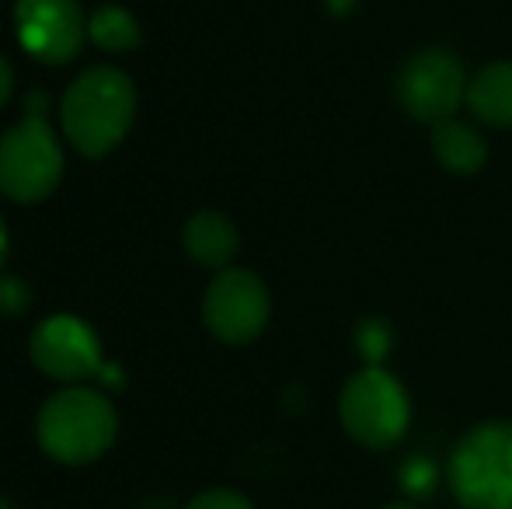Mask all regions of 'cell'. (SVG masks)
Segmentation results:
<instances>
[{
    "label": "cell",
    "instance_id": "6da1fadb",
    "mask_svg": "<svg viewBox=\"0 0 512 509\" xmlns=\"http://www.w3.org/2000/svg\"><path fill=\"white\" fill-rule=\"evenodd\" d=\"M63 129L84 157H102L129 133L136 116V91L122 70H84L60 105Z\"/></svg>",
    "mask_w": 512,
    "mask_h": 509
},
{
    "label": "cell",
    "instance_id": "7a4b0ae2",
    "mask_svg": "<svg viewBox=\"0 0 512 509\" xmlns=\"http://www.w3.org/2000/svg\"><path fill=\"white\" fill-rule=\"evenodd\" d=\"M446 482L460 509H512V419H488L457 440Z\"/></svg>",
    "mask_w": 512,
    "mask_h": 509
},
{
    "label": "cell",
    "instance_id": "3957f363",
    "mask_svg": "<svg viewBox=\"0 0 512 509\" xmlns=\"http://www.w3.org/2000/svg\"><path fill=\"white\" fill-rule=\"evenodd\" d=\"M115 408L91 387H67L42 405L35 433L49 457L63 464H88L102 457L115 440Z\"/></svg>",
    "mask_w": 512,
    "mask_h": 509
},
{
    "label": "cell",
    "instance_id": "277c9868",
    "mask_svg": "<svg viewBox=\"0 0 512 509\" xmlns=\"http://www.w3.org/2000/svg\"><path fill=\"white\" fill-rule=\"evenodd\" d=\"M342 429L366 450H391L411 426V398L387 367H363L338 394Z\"/></svg>",
    "mask_w": 512,
    "mask_h": 509
},
{
    "label": "cell",
    "instance_id": "5b68a950",
    "mask_svg": "<svg viewBox=\"0 0 512 509\" xmlns=\"http://www.w3.org/2000/svg\"><path fill=\"white\" fill-rule=\"evenodd\" d=\"M467 70L460 63V56H453L450 49H418L401 63L398 77H394V98L415 123H443L453 119L457 109L467 98Z\"/></svg>",
    "mask_w": 512,
    "mask_h": 509
},
{
    "label": "cell",
    "instance_id": "8992f818",
    "mask_svg": "<svg viewBox=\"0 0 512 509\" xmlns=\"http://www.w3.org/2000/svg\"><path fill=\"white\" fill-rule=\"evenodd\" d=\"M63 175V150L39 112L0 136V192L14 203H39Z\"/></svg>",
    "mask_w": 512,
    "mask_h": 509
},
{
    "label": "cell",
    "instance_id": "52a82bcc",
    "mask_svg": "<svg viewBox=\"0 0 512 509\" xmlns=\"http://www.w3.org/2000/svg\"><path fill=\"white\" fill-rule=\"evenodd\" d=\"M272 314V300L265 283L248 269H223L209 283L203 300L206 328L227 346L255 342L265 332Z\"/></svg>",
    "mask_w": 512,
    "mask_h": 509
},
{
    "label": "cell",
    "instance_id": "ba28073f",
    "mask_svg": "<svg viewBox=\"0 0 512 509\" xmlns=\"http://www.w3.org/2000/svg\"><path fill=\"white\" fill-rule=\"evenodd\" d=\"M18 42L39 63H67L84 42V14L77 0H18Z\"/></svg>",
    "mask_w": 512,
    "mask_h": 509
},
{
    "label": "cell",
    "instance_id": "9c48e42d",
    "mask_svg": "<svg viewBox=\"0 0 512 509\" xmlns=\"http://www.w3.org/2000/svg\"><path fill=\"white\" fill-rule=\"evenodd\" d=\"M32 363L53 381L74 384L102 374V349L84 321L56 314L32 332Z\"/></svg>",
    "mask_w": 512,
    "mask_h": 509
},
{
    "label": "cell",
    "instance_id": "30bf717a",
    "mask_svg": "<svg viewBox=\"0 0 512 509\" xmlns=\"http://www.w3.org/2000/svg\"><path fill=\"white\" fill-rule=\"evenodd\" d=\"M464 105L481 126L512 129V60H492L471 74Z\"/></svg>",
    "mask_w": 512,
    "mask_h": 509
},
{
    "label": "cell",
    "instance_id": "8fae6325",
    "mask_svg": "<svg viewBox=\"0 0 512 509\" xmlns=\"http://www.w3.org/2000/svg\"><path fill=\"white\" fill-rule=\"evenodd\" d=\"M432 154L450 175H478L488 161V143L478 126L453 116L432 126Z\"/></svg>",
    "mask_w": 512,
    "mask_h": 509
},
{
    "label": "cell",
    "instance_id": "7c38bea8",
    "mask_svg": "<svg viewBox=\"0 0 512 509\" xmlns=\"http://www.w3.org/2000/svg\"><path fill=\"white\" fill-rule=\"evenodd\" d=\"M185 248L199 265L223 269L237 255V227L223 213H196L185 224Z\"/></svg>",
    "mask_w": 512,
    "mask_h": 509
},
{
    "label": "cell",
    "instance_id": "4fadbf2b",
    "mask_svg": "<svg viewBox=\"0 0 512 509\" xmlns=\"http://www.w3.org/2000/svg\"><path fill=\"white\" fill-rule=\"evenodd\" d=\"M88 35L108 53H122V49H133L140 42V25L122 7H98L88 21Z\"/></svg>",
    "mask_w": 512,
    "mask_h": 509
},
{
    "label": "cell",
    "instance_id": "5bb4252c",
    "mask_svg": "<svg viewBox=\"0 0 512 509\" xmlns=\"http://www.w3.org/2000/svg\"><path fill=\"white\" fill-rule=\"evenodd\" d=\"M391 346H394V335L384 318H366L363 325H359L356 349L366 367H384V356L391 353Z\"/></svg>",
    "mask_w": 512,
    "mask_h": 509
},
{
    "label": "cell",
    "instance_id": "9a60e30c",
    "mask_svg": "<svg viewBox=\"0 0 512 509\" xmlns=\"http://www.w3.org/2000/svg\"><path fill=\"white\" fill-rule=\"evenodd\" d=\"M401 485H405L411 499L429 496L432 485H436V468L425 457H411V461H405V468H401Z\"/></svg>",
    "mask_w": 512,
    "mask_h": 509
},
{
    "label": "cell",
    "instance_id": "2e32d148",
    "mask_svg": "<svg viewBox=\"0 0 512 509\" xmlns=\"http://www.w3.org/2000/svg\"><path fill=\"white\" fill-rule=\"evenodd\" d=\"M185 509H255V506L234 489H209V492H199Z\"/></svg>",
    "mask_w": 512,
    "mask_h": 509
},
{
    "label": "cell",
    "instance_id": "e0dca14e",
    "mask_svg": "<svg viewBox=\"0 0 512 509\" xmlns=\"http://www.w3.org/2000/svg\"><path fill=\"white\" fill-rule=\"evenodd\" d=\"M25 307V290H21L18 279H0V311L14 314Z\"/></svg>",
    "mask_w": 512,
    "mask_h": 509
},
{
    "label": "cell",
    "instance_id": "ac0fdd59",
    "mask_svg": "<svg viewBox=\"0 0 512 509\" xmlns=\"http://www.w3.org/2000/svg\"><path fill=\"white\" fill-rule=\"evenodd\" d=\"M14 91V74H11V63L0 56V109L7 105V98H11Z\"/></svg>",
    "mask_w": 512,
    "mask_h": 509
},
{
    "label": "cell",
    "instance_id": "d6986e66",
    "mask_svg": "<svg viewBox=\"0 0 512 509\" xmlns=\"http://www.w3.org/2000/svg\"><path fill=\"white\" fill-rule=\"evenodd\" d=\"M4 255H7V234H4V227H0V265H4Z\"/></svg>",
    "mask_w": 512,
    "mask_h": 509
},
{
    "label": "cell",
    "instance_id": "ffe728a7",
    "mask_svg": "<svg viewBox=\"0 0 512 509\" xmlns=\"http://www.w3.org/2000/svg\"><path fill=\"white\" fill-rule=\"evenodd\" d=\"M380 509H418L415 503H387V506H380Z\"/></svg>",
    "mask_w": 512,
    "mask_h": 509
},
{
    "label": "cell",
    "instance_id": "44dd1931",
    "mask_svg": "<svg viewBox=\"0 0 512 509\" xmlns=\"http://www.w3.org/2000/svg\"><path fill=\"white\" fill-rule=\"evenodd\" d=\"M0 509H11V506H7V503H0Z\"/></svg>",
    "mask_w": 512,
    "mask_h": 509
}]
</instances>
